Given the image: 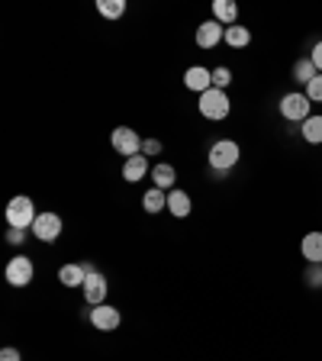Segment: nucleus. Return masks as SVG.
Returning <instances> with one entry per match:
<instances>
[{
	"instance_id": "1",
	"label": "nucleus",
	"mask_w": 322,
	"mask_h": 361,
	"mask_svg": "<svg viewBox=\"0 0 322 361\" xmlns=\"http://www.w3.org/2000/svg\"><path fill=\"white\" fill-rule=\"evenodd\" d=\"M239 155H242L239 142H233V139H219V142L210 145V155H206V161H210V168L216 174H225L229 168L239 165Z\"/></svg>"
},
{
	"instance_id": "2",
	"label": "nucleus",
	"mask_w": 322,
	"mask_h": 361,
	"mask_svg": "<svg viewBox=\"0 0 322 361\" xmlns=\"http://www.w3.org/2000/svg\"><path fill=\"white\" fill-rule=\"evenodd\" d=\"M309 106H313V100L306 97V90H293V94H284V100H280V116L290 123H306L313 116Z\"/></svg>"
},
{
	"instance_id": "3",
	"label": "nucleus",
	"mask_w": 322,
	"mask_h": 361,
	"mask_svg": "<svg viewBox=\"0 0 322 361\" xmlns=\"http://www.w3.org/2000/svg\"><path fill=\"white\" fill-rule=\"evenodd\" d=\"M229 110H233V104H229L225 90L210 87L206 94H200V116H206V120H225Z\"/></svg>"
},
{
	"instance_id": "4",
	"label": "nucleus",
	"mask_w": 322,
	"mask_h": 361,
	"mask_svg": "<svg viewBox=\"0 0 322 361\" xmlns=\"http://www.w3.org/2000/svg\"><path fill=\"white\" fill-rule=\"evenodd\" d=\"M36 207H32L30 197H13V200L7 203V223L10 229H32V223H36Z\"/></svg>"
},
{
	"instance_id": "5",
	"label": "nucleus",
	"mask_w": 322,
	"mask_h": 361,
	"mask_svg": "<svg viewBox=\"0 0 322 361\" xmlns=\"http://www.w3.org/2000/svg\"><path fill=\"white\" fill-rule=\"evenodd\" d=\"M7 284H13V287H30L32 284V274H36V264H32V258H26V255H16V258H10L7 262Z\"/></svg>"
},
{
	"instance_id": "6",
	"label": "nucleus",
	"mask_w": 322,
	"mask_h": 361,
	"mask_svg": "<svg viewBox=\"0 0 322 361\" xmlns=\"http://www.w3.org/2000/svg\"><path fill=\"white\" fill-rule=\"evenodd\" d=\"M110 142H113V149L120 152V155H126V158L142 155V139H139V133H135V129H129V126H116V129H113Z\"/></svg>"
},
{
	"instance_id": "7",
	"label": "nucleus",
	"mask_w": 322,
	"mask_h": 361,
	"mask_svg": "<svg viewBox=\"0 0 322 361\" xmlns=\"http://www.w3.org/2000/svg\"><path fill=\"white\" fill-rule=\"evenodd\" d=\"M32 235L39 242H55L61 235V216L58 213H39L32 223Z\"/></svg>"
},
{
	"instance_id": "8",
	"label": "nucleus",
	"mask_w": 322,
	"mask_h": 361,
	"mask_svg": "<svg viewBox=\"0 0 322 361\" xmlns=\"http://www.w3.org/2000/svg\"><path fill=\"white\" fill-rule=\"evenodd\" d=\"M90 323L97 326V329H104V332H113V329H120L123 313L116 307H110V303H100V307L90 310Z\"/></svg>"
},
{
	"instance_id": "9",
	"label": "nucleus",
	"mask_w": 322,
	"mask_h": 361,
	"mask_svg": "<svg viewBox=\"0 0 322 361\" xmlns=\"http://www.w3.org/2000/svg\"><path fill=\"white\" fill-rule=\"evenodd\" d=\"M81 290H84V300H87L90 307H100V303L106 300V278L100 274L97 268H94V271L87 274V281H84Z\"/></svg>"
},
{
	"instance_id": "10",
	"label": "nucleus",
	"mask_w": 322,
	"mask_h": 361,
	"mask_svg": "<svg viewBox=\"0 0 322 361\" xmlns=\"http://www.w3.org/2000/svg\"><path fill=\"white\" fill-rule=\"evenodd\" d=\"M223 39H225V26H223V23H216V20L200 23V30H197V45H200V49H216Z\"/></svg>"
},
{
	"instance_id": "11",
	"label": "nucleus",
	"mask_w": 322,
	"mask_h": 361,
	"mask_svg": "<svg viewBox=\"0 0 322 361\" xmlns=\"http://www.w3.org/2000/svg\"><path fill=\"white\" fill-rule=\"evenodd\" d=\"M184 84H187V90H197V94H206V90L213 87V71H206V68L194 65L184 71Z\"/></svg>"
},
{
	"instance_id": "12",
	"label": "nucleus",
	"mask_w": 322,
	"mask_h": 361,
	"mask_svg": "<svg viewBox=\"0 0 322 361\" xmlns=\"http://www.w3.org/2000/svg\"><path fill=\"white\" fill-rule=\"evenodd\" d=\"M300 255L306 264H322V233H306L300 242Z\"/></svg>"
},
{
	"instance_id": "13",
	"label": "nucleus",
	"mask_w": 322,
	"mask_h": 361,
	"mask_svg": "<svg viewBox=\"0 0 322 361\" xmlns=\"http://www.w3.org/2000/svg\"><path fill=\"white\" fill-rule=\"evenodd\" d=\"M145 174H149V158L145 155H132V158L123 161V180L135 184V180H142Z\"/></svg>"
},
{
	"instance_id": "14",
	"label": "nucleus",
	"mask_w": 322,
	"mask_h": 361,
	"mask_svg": "<svg viewBox=\"0 0 322 361\" xmlns=\"http://www.w3.org/2000/svg\"><path fill=\"white\" fill-rule=\"evenodd\" d=\"M168 213L171 216H178V219H184V216H190V194L187 190H168Z\"/></svg>"
},
{
	"instance_id": "15",
	"label": "nucleus",
	"mask_w": 322,
	"mask_h": 361,
	"mask_svg": "<svg viewBox=\"0 0 322 361\" xmlns=\"http://www.w3.org/2000/svg\"><path fill=\"white\" fill-rule=\"evenodd\" d=\"M87 274H90V271L84 268V264H61V268H58V281L65 287H84Z\"/></svg>"
},
{
	"instance_id": "16",
	"label": "nucleus",
	"mask_w": 322,
	"mask_h": 361,
	"mask_svg": "<svg viewBox=\"0 0 322 361\" xmlns=\"http://www.w3.org/2000/svg\"><path fill=\"white\" fill-rule=\"evenodd\" d=\"M213 20L223 23V26H235V20H239L235 0H213Z\"/></svg>"
},
{
	"instance_id": "17",
	"label": "nucleus",
	"mask_w": 322,
	"mask_h": 361,
	"mask_svg": "<svg viewBox=\"0 0 322 361\" xmlns=\"http://www.w3.org/2000/svg\"><path fill=\"white\" fill-rule=\"evenodd\" d=\"M151 180H155V188L161 190H174V180H178V171H174V165H155L151 168Z\"/></svg>"
},
{
	"instance_id": "18",
	"label": "nucleus",
	"mask_w": 322,
	"mask_h": 361,
	"mask_svg": "<svg viewBox=\"0 0 322 361\" xmlns=\"http://www.w3.org/2000/svg\"><path fill=\"white\" fill-rule=\"evenodd\" d=\"M142 207H145V213H161V210H168V190L149 188V190H145V197H142Z\"/></svg>"
},
{
	"instance_id": "19",
	"label": "nucleus",
	"mask_w": 322,
	"mask_h": 361,
	"mask_svg": "<svg viewBox=\"0 0 322 361\" xmlns=\"http://www.w3.org/2000/svg\"><path fill=\"white\" fill-rule=\"evenodd\" d=\"M319 75V71H316V65H313V59H297L293 61V81H300V84H309L313 81V78Z\"/></svg>"
},
{
	"instance_id": "20",
	"label": "nucleus",
	"mask_w": 322,
	"mask_h": 361,
	"mask_svg": "<svg viewBox=\"0 0 322 361\" xmlns=\"http://www.w3.org/2000/svg\"><path fill=\"white\" fill-rule=\"evenodd\" d=\"M303 142H309V145H319L322 142V116H309L306 123H303Z\"/></svg>"
},
{
	"instance_id": "21",
	"label": "nucleus",
	"mask_w": 322,
	"mask_h": 361,
	"mask_svg": "<svg viewBox=\"0 0 322 361\" xmlns=\"http://www.w3.org/2000/svg\"><path fill=\"white\" fill-rule=\"evenodd\" d=\"M252 42V32L245 26H225V45H233V49H245Z\"/></svg>"
},
{
	"instance_id": "22",
	"label": "nucleus",
	"mask_w": 322,
	"mask_h": 361,
	"mask_svg": "<svg viewBox=\"0 0 322 361\" xmlns=\"http://www.w3.org/2000/svg\"><path fill=\"white\" fill-rule=\"evenodd\" d=\"M97 13L106 20H120L126 13V0H97Z\"/></svg>"
},
{
	"instance_id": "23",
	"label": "nucleus",
	"mask_w": 322,
	"mask_h": 361,
	"mask_svg": "<svg viewBox=\"0 0 322 361\" xmlns=\"http://www.w3.org/2000/svg\"><path fill=\"white\" fill-rule=\"evenodd\" d=\"M306 97L313 100V104H322V75H316L313 81L306 84Z\"/></svg>"
},
{
	"instance_id": "24",
	"label": "nucleus",
	"mask_w": 322,
	"mask_h": 361,
	"mask_svg": "<svg viewBox=\"0 0 322 361\" xmlns=\"http://www.w3.org/2000/svg\"><path fill=\"white\" fill-rule=\"evenodd\" d=\"M229 81H233V71H229V68H216V71H213V87L225 90L229 87Z\"/></svg>"
},
{
	"instance_id": "25",
	"label": "nucleus",
	"mask_w": 322,
	"mask_h": 361,
	"mask_svg": "<svg viewBox=\"0 0 322 361\" xmlns=\"http://www.w3.org/2000/svg\"><path fill=\"white\" fill-rule=\"evenodd\" d=\"M306 284L309 287H322V264H309L306 268Z\"/></svg>"
},
{
	"instance_id": "26",
	"label": "nucleus",
	"mask_w": 322,
	"mask_h": 361,
	"mask_svg": "<svg viewBox=\"0 0 322 361\" xmlns=\"http://www.w3.org/2000/svg\"><path fill=\"white\" fill-rule=\"evenodd\" d=\"M161 152V142L158 139H142V155L149 158V155H158Z\"/></svg>"
},
{
	"instance_id": "27",
	"label": "nucleus",
	"mask_w": 322,
	"mask_h": 361,
	"mask_svg": "<svg viewBox=\"0 0 322 361\" xmlns=\"http://www.w3.org/2000/svg\"><path fill=\"white\" fill-rule=\"evenodd\" d=\"M309 59H313L316 71H319V75H322V42H316V45H313V55H309Z\"/></svg>"
},
{
	"instance_id": "28",
	"label": "nucleus",
	"mask_w": 322,
	"mask_h": 361,
	"mask_svg": "<svg viewBox=\"0 0 322 361\" xmlns=\"http://www.w3.org/2000/svg\"><path fill=\"white\" fill-rule=\"evenodd\" d=\"M0 361H23L20 348H4V352H0Z\"/></svg>"
},
{
	"instance_id": "29",
	"label": "nucleus",
	"mask_w": 322,
	"mask_h": 361,
	"mask_svg": "<svg viewBox=\"0 0 322 361\" xmlns=\"http://www.w3.org/2000/svg\"><path fill=\"white\" fill-rule=\"evenodd\" d=\"M23 239H26V229H10V233H7L10 245H16V242H23Z\"/></svg>"
}]
</instances>
